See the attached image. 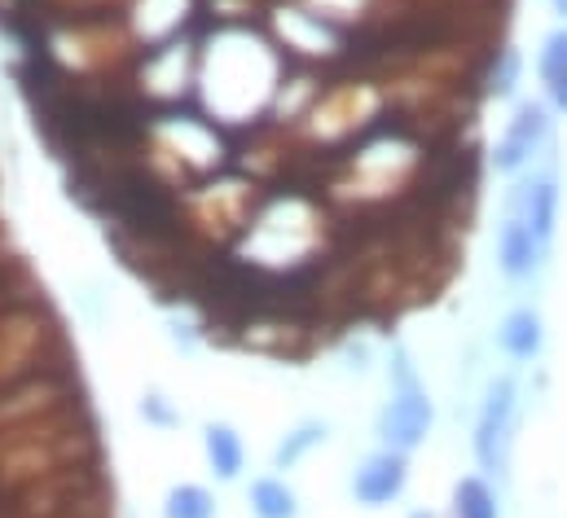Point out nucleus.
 I'll return each instance as SVG.
<instances>
[{"mask_svg": "<svg viewBox=\"0 0 567 518\" xmlns=\"http://www.w3.org/2000/svg\"><path fill=\"white\" fill-rule=\"evenodd\" d=\"M405 484H410V453L379 448V453H370V457L352 470L348 493H352L357 506H365V510H383V506L401 501Z\"/></svg>", "mask_w": 567, "mask_h": 518, "instance_id": "nucleus-4", "label": "nucleus"}, {"mask_svg": "<svg viewBox=\"0 0 567 518\" xmlns=\"http://www.w3.org/2000/svg\"><path fill=\"white\" fill-rule=\"evenodd\" d=\"M410 518H435V515H431V510H414Z\"/></svg>", "mask_w": 567, "mask_h": 518, "instance_id": "nucleus-17", "label": "nucleus"}, {"mask_svg": "<svg viewBox=\"0 0 567 518\" xmlns=\"http://www.w3.org/2000/svg\"><path fill=\"white\" fill-rule=\"evenodd\" d=\"M453 518H497V497L484 475H466L453 484Z\"/></svg>", "mask_w": 567, "mask_h": 518, "instance_id": "nucleus-11", "label": "nucleus"}, {"mask_svg": "<svg viewBox=\"0 0 567 518\" xmlns=\"http://www.w3.org/2000/svg\"><path fill=\"white\" fill-rule=\"evenodd\" d=\"M326 435H330V426H326V422H303V426H295L282 444L274 448V470H290L308 448L326 444Z\"/></svg>", "mask_w": 567, "mask_h": 518, "instance_id": "nucleus-14", "label": "nucleus"}, {"mask_svg": "<svg viewBox=\"0 0 567 518\" xmlns=\"http://www.w3.org/2000/svg\"><path fill=\"white\" fill-rule=\"evenodd\" d=\"M550 9H555V13H559V18L567 22V0H550Z\"/></svg>", "mask_w": 567, "mask_h": 518, "instance_id": "nucleus-16", "label": "nucleus"}, {"mask_svg": "<svg viewBox=\"0 0 567 518\" xmlns=\"http://www.w3.org/2000/svg\"><path fill=\"white\" fill-rule=\"evenodd\" d=\"M203 448H207V462L216 470V479H238L243 466H247V448H243V435L229 426V422H212L203 431Z\"/></svg>", "mask_w": 567, "mask_h": 518, "instance_id": "nucleus-8", "label": "nucleus"}, {"mask_svg": "<svg viewBox=\"0 0 567 518\" xmlns=\"http://www.w3.org/2000/svg\"><path fill=\"white\" fill-rule=\"evenodd\" d=\"M537 71H542V84H546L550 106L567 115V22H564V27H555V31L542 40Z\"/></svg>", "mask_w": 567, "mask_h": 518, "instance_id": "nucleus-9", "label": "nucleus"}, {"mask_svg": "<svg viewBox=\"0 0 567 518\" xmlns=\"http://www.w3.org/2000/svg\"><path fill=\"white\" fill-rule=\"evenodd\" d=\"M142 417L150 422V426H176V422H181V413H176L158 391L142 395Z\"/></svg>", "mask_w": 567, "mask_h": 518, "instance_id": "nucleus-15", "label": "nucleus"}, {"mask_svg": "<svg viewBox=\"0 0 567 518\" xmlns=\"http://www.w3.org/2000/svg\"><path fill=\"white\" fill-rule=\"evenodd\" d=\"M247 501H251V515L256 518H295L299 515V497H295V488H290L286 479H278V475L256 479L251 493H247Z\"/></svg>", "mask_w": 567, "mask_h": 518, "instance_id": "nucleus-10", "label": "nucleus"}, {"mask_svg": "<svg viewBox=\"0 0 567 518\" xmlns=\"http://www.w3.org/2000/svg\"><path fill=\"white\" fill-rule=\"evenodd\" d=\"M542 263H546V247L537 242V234L519 216H502V225H497V268L511 281H528V277H537Z\"/></svg>", "mask_w": 567, "mask_h": 518, "instance_id": "nucleus-6", "label": "nucleus"}, {"mask_svg": "<svg viewBox=\"0 0 567 518\" xmlns=\"http://www.w3.org/2000/svg\"><path fill=\"white\" fill-rule=\"evenodd\" d=\"M515 413H519V387L515 379H493L484 387V404L475 417V462L484 475H506L511 466V444H515Z\"/></svg>", "mask_w": 567, "mask_h": 518, "instance_id": "nucleus-1", "label": "nucleus"}, {"mask_svg": "<svg viewBox=\"0 0 567 518\" xmlns=\"http://www.w3.org/2000/svg\"><path fill=\"white\" fill-rule=\"evenodd\" d=\"M497 348L511 361H537L546 348V321L537 308H511L497 325Z\"/></svg>", "mask_w": 567, "mask_h": 518, "instance_id": "nucleus-7", "label": "nucleus"}, {"mask_svg": "<svg viewBox=\"0 0 567 518\" xmlns=\"http://www.w3.org/2000/svg\"><path fill=\"white\" fill-rule=\"evenodd\" d=\"M546 141H550V106L546 102H519L506 132H502V141H497V149H493V167L502 176H519Z\"/></svg>", "mask_w": 567, "mask_h": 518, "instance_id": "nucleus-3", "label": "nucleus"}, {"mask_svg": "<svg viewBox=\"0 0 567 518\" xmlns=\"http://www.w3.org/2000/svg\"><path fill=\"white\" fill-rule=\"evenodd\" d=\"M163 518H216V497L203 484H176L163 501Z\"/></svg>", "mask_w": 567, "mask_h": 518, "instance_id": "nucleus-13", "label": "nucleus"}, {"mask_svg": "<svg viewBox=\"0 0 567 518\" xmlns=\"http://www.w3.org/2000/svg\"><path fill=\"white\" fill-rule=\"evenodd\" d=\"M506 216H519L537 242L550 251L555 242V229H559V180L555 176H524L511 185L506 194Z\"/></svg>", "mask_w": 567, "mask_h": 518, "instance_id": "nucleus-5", "label": "nucleus"}, {"mask_svg": "<svg viewBox=\"0 0 567 518\" xmlns=\"http://www.w3.org/2000/svg\"><path fill=\"white\" fill-rule=\"evenodd\" d=\"M519 71H524V58H519V49H515V44H502V49L493 53V66H488V75H484V89H488V97H497V102L515 97V89H519Z\"/></svg>", "mask_w": 567, "mask_h": 518, "instance_id": "nucleus-12", "label": "nucleus"}, {"mask_svg": "<svg viewBox=\"0 0 567 518\" xmlns=\"http://www.w3.org/2000/svg\"><path fill=\"white\" fill-rule=\"evenodd\" d=\"M431 422H435V404L419 383L410 387H396L392 400L379 408L374 417V435L383 448H396V453H414L431 435Z\"/></svg>", "mask_w": 567, "mask_h": 518, "instance_id": "nucleus-2", "label": "nucleus"}]
</instances>
